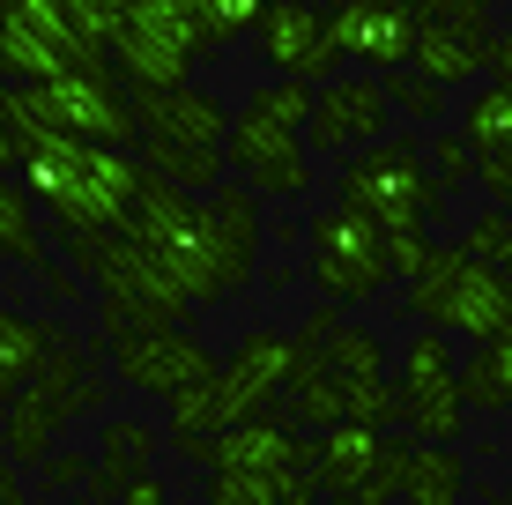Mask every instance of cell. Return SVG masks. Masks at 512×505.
Segmentation results:
<instances>
[{
	"mask_svg": "<svg viewBox=\"0 0 512 505\" xmlns=\"http://www.w3.org/2000/svg\"><path fill=\"white\" fill-rule=\"evenodd\" d=\"M67 260L97 283V320L104 335H149V327H179L186 320V290L171 283V268L149 246H134L127 231L112 238H60Z\"/></svg>",
	"mask_w": 512,
	"mask_h": 505,
	"instance_id": "obj_4",
	"label": "cell"
},
{
	"mask_svg": "<svg viewBox=\"0 0 512 505\" xmlns=\"http://www.w3.org/2000/svg\"><path fill=\"white\" fill-rule=\"evenodd\" d=\"M386 260H394L401 283H423L431 260H438V246H431V231H394V238H386Z\"/></svg>",
	"mask_w": 512,
	"mask_h": 505,
	"instance_id": "obj_33",
	"label": "cell"
},
{
	"mask_svg": "<svg viewBox=\"0 0 512 505\" xmlns=\"http://www.w3.org/2000/svg\"><path fill=\"white\" fill-rule=\"evenodd\" d=\"M505 498H512V483H505Z\"/></svg>",
	"mask_w": 512,
	"mask_h": 505,
	"instance_id": "obj_42",
	"label": "cell"
},
{
	"mask_svg": "<svg viewBox=\"0 0 512 505\" xmlns=\"http://www.w3.org/2000/svg\"><path fill=\"white\" fill-rule=\"evenodd\" d=\"M179 8H186L193 38H201V52H223V45L253 38V30H260V15H268L275 0H179Z\"/></svg>",
	"mask_w": 512,
	"mask_h": 505,
	"instance_id": "obj_26",
	"label": "cell"
},
{
	"mask_svg": "<svg viewBox=\"0 0 512 505\" xmlns=\"http://www.w3.org/2000/svg\"><path fill=\"white\" fill-rule=\"evenodd\" d=\"M15 23V0H0V30H8Z\"/></svg>",
	"mask_w": 512,
	"mask_h": 505,
	"instance_id": "obj_39",
	"label": "cell"
},
{
	"mask_svg": "<svg viewBox=\"0 0 512 505\" xmlns=\"http://www.w3.org/2000/svg\"><path fill=\"white\" fill-rule=\"evenodd\" d=\"M490 67V30H438V23H416V52H409V75L438 82V90H468L475 75Z\"/></svg>",
	"mask_w": 512,
	"mask_h": 505,
	"instance_id": "obj_21",
	"label": "cell"
},
{
	"mask_svg": "<svg viewBox=\"0 0 512 505\" xmlns=\"http://www.w3.org/2000/svg\"><path fill=\"white\" fill-rule=\"evenodd\" d=\"M320 8H327V15H342V8H364V0H320Z\"/></svg>",
	"mask_w": 512,
	"mask_h": 505,
	"instance_id": "obj_38",
	"label": "cell"
},
{
	"mask_svg": "<svg viewBox=\"0 0 512 505\" xmlns=\"http://www.w3.org/2000/svg\"><path fill=\"white\" fill-rule=\"evenodd\" d=\"M416 23H438V30H490V0H409Z\"/></svg>",
	"mask_w": 512,
	"mask_h": 505,
	"instance_id": "obj_32",
	"label": "cell"
},
{
	"mask_svg": "<svg viewBox=\"0 0 512 505\" xmlns=\"http://www.w3.org/2000/svg\"><path fill=\"white\" fill-rule=\"evenodd\" d=\"M386 97H394V112L401 119H416V127H438V119H446V90H438V82H423V75H409V67H401V75H386Z\"/></svg>",
	"mask_w": 512,
	"mask_h": 505,
	"instance_id": "obj_29",
	"label": "cell"
},
{
	"mask_svg": "<svg viewBox=\"0 0 512 505\" xmlns=\"http://www.w3.org/2000/svg\"><path fill=\"white\" fill-rule=\"evenodd\" d=\"M112 372L127 387L156 394V402H179V394L208 387L223 372V357L193 327H149V335H112Z\"/></svg>",
	"mask_w": 512,
	"mask_h": 505,
	"instance_id": "obj_13",
	"label": "cell"
},
{
	"mask_svg": "<svg viewBox=\"0 0 512 505\" xmlns=\"http://www.w3.org/2000/svg\"><path fill=\"white\" fill-rule=\"evenodd\" d=\"M45 357H52V335L38 320H23V312L0 305V402H15V394L45 372Z\"/></svg>",
	"mask_w": 512,
	"mask_h": 505,
	"instance_id": "obj_24",
	"label": "cell"
},
{
	"mask_svg": "<svg viewBox=\"0 0 512 505\" xmlns=\"http://www.w3.org/2000/svg\"><path fill=\"white\" fill-rule=\"evenodd\" d=\"M401 498H409V505H468V461H461V446H409Z\"/></svg>",
	"mask_w": 512,
	"mask_h": 505,
	"instance_id": "obj_23",
	"label": "cell"
},
{
	"mask_svg": "<svg viewBox=\"0 0 512 505\" xmlns=\"http://www.w3.org/2000/svg\"><path fill=\"white\" fill-rule=\"evenodd\" d=\"M490 82H512V30H490Z\"/></svg>",
	"mask_w": 512,
	"mask_h": 505,
	"instance_id": "obj_36",
	"label": "cell"
},
{
	"mask_svg": "<svg viewBox=\"0 0 512 505\" xmlns=\"http://www.w3.org/2000/svg\"><path fill=\"white\" fill-rule=\"evenodd\" d=\"M90 476H97L90 454H60V446L45 454V491H90Z\"/></svg>",
	"mask_w": 512,
	"mask_h": 505,
	"instance_id": "obj_34",
	"label": "cell"
},
{
	"mask_svg": "<svg viewBox=\"0 0 512 505\" xmlns=\"http://www.w3.org/2000/svg\"><path fill=\"white\" fill-rule=\"evenodd\" d=\"M282 387H290V335L253 327V335L223 357V372L208 379V387H193V394L171 402V439H216V431H231V424L275 416Z\"/></svg>",
	"mask_w": 512,
	"mask_h": 505,
	"instance_id": "obj_5",
	"label": "cell"
},
{
	"mask_svg": "<svg viewBox=\"0 0 512 505\" xmlns=\"http://www.w3.org/2000/svg\"><path fill=\"white\" fill-rule=\"evenodd\" d=\"M423 156H431V179L446 186V201H453V194H461V186L475 179V149L461 142V127H438L431 142H423Z\"/></svg>",
	"mask_w": 512,
	"mask_h": 505,
	"instance_id": "obj_30",
	"label": "cell"
},
{
	"mask_svg": "<svg viewBox=\"0 0 512 505\" xmlns=\"http://www.w3.org/2000/svg\"><path fill=\"white\" fill-rule=\"evenodd\" d=\"M305 260H312V290L320 305H364L394 283V260H386V231L357 216V208H320L305 223Z\"/></svg>",
	"mask_w": 512,
	"mask_h": 505,
	"instance_id": "obj_10",
	"label": "cell"
},
{
	"mask_svg": "<svg viewBox=\"0 0 512 505\" xmlns=\"http://www.w3.org/2000/svg\"><path fill=\"white\" fill-rule=\"evenodd\" d=\"M386 127H394V97H386V75H334L320 82V97H312V127H305V149L312 156H364L386 142Z\"/></svg>",
	"mask_w": 512,
	"mask_h": 505,
	"instance_id": "obj_15",
	"label": "cell"
},
{
	"mask_svg": "<svg viewBox=\"0 0 512 505\" xmlns=\"http://www.w3.org/2000/svg\"><path fill=\"white\" fill-rule=\"evenodd\" d=\"M461 142L475 156H512V82H483V90H468Z\"/></svg>",
	"mask_w": 512,
	"mask_h": 505,
	"instance_id": "obj_25",
	"label": "cell"
},
{
	"mask_svg": "<svg viewBox=\"0 0 512 505\" xmlns=\"http://www.w3.org/2000/svg\"><path fill=\"white\" fill-rule=\"evenodd\" d=\"M312 97H320L312 82H275V75L238 97L223 164H231L260 201H305L312 194V149H305Z\"/></svg>",
	"mask_w": 512,
	"mask_h": 505,
	"instance_id": "obj_3",
	"label": "cell"
},
{
	"mask_svg": "<svg viewBox=\"0 0 512 505\" xmlns=\"http://www.w3.org/2000/svg\"><path fill=\"white\" fill-rule=\"evenodd\" d=\"M119 82L127 90H186L193 60H201V38H193L179 0H134L119 15V38H112Z\"/></svg>",
	"mask_w": 512,
	"mask_h": 505,
	"instance_id": "obj_12",
	"label": "cell"
},
{
	"mask_svg": "<svg viewBox=\"0 0 512 505\" xmlns=\"http://www.w3.org/2000/svg\"><path fill=\"white\" fill-rule=\"evenodd\" d=\"M490 505H512V498H505V491H498V498H490Z\"/></svg>",
	"mask_w": 512,
	"mask_h": 505,
	"instance_id": "obj_40",
	"label": "cell"
},
{
	"mask_svg": "<svg viewBox=\"0 0 512 505\" xmlns=\"http://www.w3.org/2000/svg\"><path fill=\"white\" fill-rule=\"evenodd\" d=\"M334 201L357 208L372 231H431L438 216H446V186L431 179V156L423 142H379L364 156H349L342 171H334Z\"/></svg>",
	"mask_w": 512,
	"mask_h": 505,
	"instance_id": "obj_6",
	"label": "cell"
},
{
	"mask_svg": "<svg viewBox=\"0 0 512 505\" xmlns=\"http://www.w3.org/2000/svg\"><path fill=\"white\" fill-rule=\"evenodd\" d=\"M119 505H171V491H164V483H156V476H141V483H134V491L119 498Z\"/></svg>",
	"mask_w": 512,
	"mask_h": 505,
	"instance_id": "obj_37",
	"label": "cell"
},
{
	"mask_svg": "<svg viewBox=\"0 0 512 505\" xmlns=\"http://www.w3.org/2000/svg\"><path fill=\"white\" fill-rule=\"evenodd\" d=\"M461 394H468V409H490V416L512 409V335L483 342V350L461 364Z\"/></svg>",
	"mask_w": 512,
	"mask_h": 505,
	"instance_id": "obj_28",
	"label": "cell"
},
{
	"mask_svg": "<svg viewBox=\"0 0 512 505\" xmlns=\"http://www.w3.org/2000/svg\"><path fill=\"white\" fill-rule=\"evenodd\" d=\"M156 260L171 268V283L186 290L193 312L245 298V283L260 275V194L223 179L216 194L193 201V216L156 246Z\"/></svg>",
	"mask_w": 512,
	"mask_h": 505,
	"instance_id": "obj_1",
	"label": "cell"
},
{
	"mask_svg": "<svg viewBox=\"0 0 512 505\" xmlns=\"http://www.w3.org/2000/svg\"><path fill=\"white\" fill-rule=\"evenodd\" d=\"M475 186L490 194V208H512V156H475Z\"/></svg>",
	"mask_w": 512,
	"mask_h": 505,
	"instance_id": "obj_35",
	"label": "cell"
},
{
	"mask_svg": "<svg viewBox=\"0 0 512 505\" xmlns=\"http://www.w3.org/2000/svg\"><path fill=\"white\" fill-rule=\"evenodd\" d=\"M409 312L423 327H438V335H468L475 350H483V342L512 335V275L490 268V260H475L461 238H453V246H438L431 275L409 283Z\"/></svg>",
	"mask_w": 512,
	"mask_h": 505,
	"instance_id": "obj_7",
	"label": "cell"
},
{
	"mask_svg": "<svg viewBox=\"0 0 512 505\" xmlns=\"http://www.w3.org/2000/svg\"><path fill=\"white\" fill-rule=\"evenodd\" d=\"M260 60H268L275 82H334L342 75V52H334V15L320 8V0H275L268 15H260L253 30Z\"/></svg>",
	"mask_w": 512,
	"mask_h": 505,
	"instance_id": "obj_17",
	"label": "cell"
},
{
	"mask_svg": "<svg viewBox=\"0 0 512 505\" xmlns=\"http://www.w3.org/2000/svg\"><path fill=\"white\" fill-rule=\"evenodd\" d=\"M0 260H15V268L45 275V283H52V298L67 290V275L52 268V253H45V231H38V201H30V186H15L8 171H0Z\"/></svg>",
	"mask_w": 512,
	"mask_h": 505,
	"instance_id": "obj_22",
	"label": "cell"
},
{
	"mask_svg": "<svg viewBox=\"0 0 512 505\" xmlns=\"http://www.w3.org/2000/svg\"><path fill=\"white\" fill-rule=\"evenodd\" d=\"M394 394H401V424L423 446H453L468 431V394H461V357H453V335L438 327H416L394 357Z\"/></svg>",
	"mask_w": 512,
	"mask_h": 505,
	"instance_id": "obj_9",
	"label": "cell"
},
{
	"mask_svg": "<svg viewBox=\"0 0 512 505\" xmlns=\"http://www.w3.org/2000/svg\"><path fill=\"white\" fill-rule=\"evenodd\" d=\"M186 461H201L208 476H297L312 468V439L297 431V416H253L216 439H171Z\"/></svg>",
	"mask_w": 512,
	"mask_h": 505,
	"instance_id": "obj_16",
	"label": "cell"
},
{
	"mask_svg": "<svg viewBox=\"0 0 512 505\" xmlns=\"http://www.w3.org/2000/svg\"><path fill=\"white\" fill-rule=\"evenodd\" d=\"M134 119H141V142H179V149H223L231 142V104L201 82L186 90H127Z\"/></svg>",
	"mask_w": 512,
	"mask_h": 505,
	"instance_id": "obj_18",
	"label": "cell"
},
{
	"mask_svg": "<svg viewBox=\"0 0 512 505\" xmlns=\"http://www.w3.org/2000/svg\"><path fill=\"white\" fill-rule=\"evenodd\" d=\"M45 104H52L67 142H90V149H134L141 142L134 97H127V82H112V67H67V75H52Z\"/></svg>",
	"mask_w": 512,
	"mask_h": 505,
	"instance_id": "obj_14",
	"label": "cell"
},
{
	"mask_svg": "<svg viewBox=\"0 0 512 505\" xmlns=\"http://www.w3.org/2000/svg\"><path fill=\"white\" fill-rule=\"evenodd\" d=\"M461 246H468L475 260H490V268L512 275V208H483V216H468Z\"/></svg>",
	"mask_w": 512,
	"mask_h": 505,
	"instance_id": "obj_31",
	"label": "cell"
},
{
	"mask_svg": "<svg viewBox=\"0 0 512 505\" xmlns=\"http://www.w3.org/2000/svg\"><path fill=\"white\" fill-rule=\"evenodd\" d=\"M156 446H164V439H156L141 416H112V424L97 431V476H90V498H97V505H119L141 476H149Z\"/></svg>",
	"mask_w": 512,
	"mask_h": 505,
	"instance_id": "obj_20",
	"label": "cell"
},
{
	"mask_svg": "<svg viewBox=\"0 0 512 505\" xmlns=\"http://www.w3.org/2000/svg\"><path fill=\"white\" fill-rule=\"evenodd\" d=\"M149 179L134 149H90V142H45V149H23V186L30 201L52 208L60 238H112L127 231L134 216V194Z\"/></svg>",
	"mask_w": 512,
	"mask_h": 505,
	"instance_id": "obj_2",
	"label": "cell"
},
{
	"mask_svg": "<svg viewBox=\"0 0 512 505\" xmlns=\"http://www.w3.org/2000/svg\"><path fill=\"white\" fill-rule=\"evenodd\" d=\"M334 52L342 67H372V75H401L416 52V8L409 0H364V8L334 15Z\"/></svg>",
	"mask_w": 512,
	"mask_h": 505,
	"instance_id": "obj_19",
	"label": "cell"
},
{
	"mask_svg": "<svg viewBox=\"0 0 512 505\" xmlns=\"http://www.w3.org/2000/svg\"><path fill=\"white\" fill-rule=\"evenodd\" d=\"M90 402H97V364L82 357L75 342L60 335V327H52V357H45V372L8 402V424H0V454H8V461H45V454H52V439L67 431V416L90 409Z\"/></svg>",
	"mask_w": 512,
	"mask_h": 505,
	"instance_id": "obj_8",
	"label": "cell"
},
{
	"mask_svg": "<svg viewBox=\"0 0 512 505\" xmlns=\"http://www.w3.org/2000/svg\"><path fill=\"white\" fill-rule=\"evenodd\" d=\"M401 468H409V446L372 431V424H334L312 439V483L334 505H394Z\"/></svg>",
	"mask_w": 512,
	"mask_h": 505,
	"instance_id": "obj_11",
	"label": "cell"
},
{
	"mask_svg": "<svg viewBox=\"0 0 512 505\" xmlns=\"http://www.w3.org/2000/svg\"><path fill=\"white\" fill-rule=\"evenodd\" d=\"M82 505H97V498H82Z\"/></svg>",
	"mask_w": 512,
	"mask_h": 505,
	"instance_id": "obj_41",
	"label": "cell"
},
{
	"mask_svg": "<svg viewBox=\"0 0 512 505\" xmlns=\"http://www.w3.org/2000/svg\"><path fill=\"white\" fill-rule=\"evenodd\" d=\"M141 164L156 171V179L186 186V194H216L223 186V149H179V142H141Z\"/></svg>",
	"mask_w": 512,
	"mask_h": 505,
	"instance_id": "obj_27",
	"label": "cell"
}]
</instances>
